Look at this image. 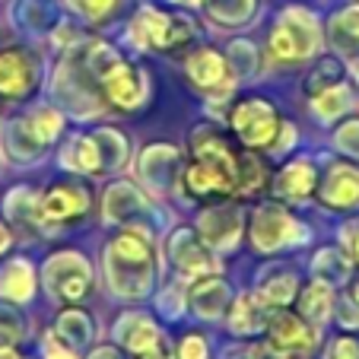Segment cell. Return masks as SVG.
<instances>
[{"label": "cell", "instance_id": "6da1fadb", "mask_svg": "<svg viewBox=\"0 0 359 359\" xmlns=\"http://www.w3.org/2000/svg\"><path fill=\"white\" fill-rule=\"evenodd\" d=\"M105 280L121 299H143L156 283V251L147 226H124L105 248Z\"/></svg>", "mask_w": 359, "mask_h": 359}, {"label": "cell", "instance_id": "7a4b0ae2", "mask_svg": "<svg viewBox=\"0 0 359 359\" xmlns=\"http://www.w3.org/2000/svg\"><path fill=\"white\" fill-rule=\"evenodd\" d=\"M321 45H325L321 20L305 7H286L267 35V55L280 64L309 61L321 51Z\"/></svg>", "mask_w": 359, "mask_h": 359}, {"label": "cell", "instance_id": "3957f363", "mask_svg": "<svg viewBox=\"0 0 359 359\" xmlns=\"http://www.w3.org/2000/svg\"><path fill=\"white\" fill-rule=\"evenodd\" d=\"M248 238L255 251L261 255H277L283 248H296L309 238V226L277 201L258 203L248 217Z\"/></svg>", "mask_w": 359, "mask_h": 359}, {"label": "cell", "instance_id": "277c9868", "mask_svg": "<svg viewBox=\"0 0 359 359\" xmlns=\"http://www.w3.org/2000/svg\"><path fill=\"white\" fill-rule=\"evenodd\" d=\"M280 118L277 105L261 95H248V99L232 102L229 109V134L245 149H271L280 134Z\"/></svg>", "mask_w": 359, "mask_h": 359}, {"label": "cell", "instance_id": "5b68a950", "mask_svg": "<svg viewBox=\"0 0 359 359\" xmlns=\"http://www.w3.org/2000/svg\"><path fill=\"white\" fill-rule=\"evenodd\" d=\"M41 277H45V290L55 299H61V302H80L93 290V267L76 251H57V255H51Z\"/></svg>", "mask_w": 359, "mask_h": 359}, {"label": "cell", "instance_id": "8992f818", "mask_svg": "<svg viewBox=\"0 0 359 359\" xmlns=\"http://www.w3.org/2000/svg\"><path fill=\"white\" fill-rule=\"evenodd\" d=\"M264 334L267 344L283 353L286 359H305L312 356L315 346H318V327L309 325L302 315L290 312V309H273Z\"/></svg>", "mask_w": 359, "mask_h": 359}, {"label": "cell", "instance_id": "52a82bcc", "mask_svg": "<svg viewBox=\"0 0 359 359\" xmlns=\"http://www.w3.org/2000/svg\"><path fill=\"white\" fill-rule=\"evenodd\" d=\"M99 89L102 95L121 111H137L143 102L149 99V80L137 64L124 61L121 55L99 74Z\"/></svg>", "mask_w": 359, "mask_h": 359}, {"label": "cell", "instance_id": "ba28073f", "mask_svg": "<svg viewBox=\"0 0 359 359\" xmlns=\"http://www.w3.org/2000/svg\"><path fill=\"white\" fill-rule=\"evenodd\" d=\"M318 203L334 213L359 210V163L356 159H331L315 191Z\"/></svg>", "mask_w": 359, "mask_h": 359}, {"label": "cell", "instance_id": "9c48e42d", "mask_svg": "<svg viewBox=\"0 0 359 359\" xmlns=\"http://www.w3.org/2000/svg\"><path fill=\"white\" fill-rule=\"evenodd\" d=\"M165 251H169L172 267H175L182 277H188V280L207 277V273H219L217 251L197 236V229H188V226L175 229L169 236V242H165Z\"/></svg>", "mask_w": 359, "mask_h": 359}, {"label": "cell", "instance_id": "30bf717a", "mask_svg": "<svg viewBox=\"0 0 359 359\" xmlns=\"http://www.w3.org/2000/svg\"><path fill=\"white\" fill-rule=\"evenodd\" d=\"M242 232H245V213L238 203L223 201H210L207 210L201 213L197 219V236L203 242L210 245L213 251H232L238 242H242Z\"/></svg>", "mask_w": 359, "mask_h": 359}, {"label": "cell", "instance_id": "8fae6325", "mask_svg": "<svg viewBox=\"0 0 359 359\" xmlns=\"http://www.w3.org/2000/svg\"><path fill=\"white\" fill-rule=\"evenodd\" d=\"M93 207V194L83 182L51 184L45 194H39V219L41 226H64L83 219Z\"/></svg>", "mask_w": 359, "mask_h": 359}, {"label": "cell", "instance_id": "7c38bea8", "mask_svg": "<svg viewBox=\"0 0 359 359\" xmlns=\"http://www.w3.org/2000/svg\"><path fill=\"white\" fill-rule=\"evenodd\" d=\"M188 149H191V159H197V163L217 169L219 175H226L232 184H236L238 147L219 128H213V124H197V128L191 130Z\"/></svg>", "mask_w": 359, "mask_h": 359}, {"label": "cell", "instance_id": "4fadbf2b", "mask_svg": "<svg viewBox=\"0 0 359 359\" xmlns=\"http://www.w3.org/2000/svg\"><path fill=\"white\" fill-rule=\"evenodd\" d=\"M115 340L124 350L137 353V356L149 353V356H156V359H175L165 334L156 327V321L143 312H124L115 325Z\"/></svg>", "mask_w": 359, "mask_h": 359}, {"label": "cell", "instance_id": "5bb4252c", "mask_svg": "<svg viewBox=\"0 0 359 359\" xmlns=\"http://www.w3.org/2000/svg\"><path fill=\"white\" fill-rule=\"evenodd\" d=\"M318 163L309 156H296L290 163H283L277 172L271 175V191L277 201H286V203H302L309 197H315L318 191Z\"/></svg>", "mask_w": 359, "mask_h": 359}, {"label": "cell", "instance_id": "9a60e30c", "mask_svg": "<svg viewBox=\"0 0 359 359\" xmlns=\"http://www.w3.org/2000/svg\"><path fill=\"white\" fill-rule=\"evenodd\" d=\"M184 76L207 95H226L232 89V70L226 64V55L217 48H197L184 61Z\"/></svg>", "mask_w": 359, "mask_h": 359}, {"label": "cell", "instance_id": "2e32d148", "mask_svg": "<svg viewBox=\"0 0 359 359\" xmlns=\"http://www.w3.org/2000/svg\"><path fill=\"white\" fill-rule=\"evenodd\" d=\"M299 290H302V280H299L296 267L283 264V261H273V264L261 267L258 280H255V296L267 305V309H286V305L296 302Z\"/></svg>", "mask_w": 359, "mask_h": 359}, {"label": "cell", "instance_id": "e0dca14e", "mask_svg": "<svg viewBox=\"0 0 359 359\" xmlns=\"http://www.w3.org/2000/svg\"><path fill=\"white\" fill-rule=\"evenodd\" d=\"M184 299H188L191 312L203 321H219L226 312H229L232 302V290L219 273H207V277H197L188 283L184 290Z\"/></svg>", "mask_w": 359, "mask_h": 359}, {"label": "cell", "instance_id": "ac0fdd59", "mask_svg": "<svg viewBox=\"0 0 359 359\" xmlns=\"http://www.w3.org/2000/svg\"><path fill=\"white\" fill-rule=\"evenodd\" d=\"M172 26H175V13L140 7L130 20V45L140 51H172Z\"/></svg>", "mask_w": 359, "mask_h": 359}, {"label": "cell", "instance_id": "d6986e66", "mask_svg": "<svg viewBox=\"0 0 359 359\" xmlns=\"http://www.w3.org/2000/svg\"><path fill=\"white\" fill-rule=\"evenodd\" d=\"M39 83V61L26 48H7L0 51V95L20 99L29 95Z\"/></svg>", "mask_w": 359, "mask_h": 359}, {"label": "cell", "instance_id": "ffe728a7", "mask_svg": "<svg viewBox=\"0 0 359 359\" xmlns=\"http://www.w3.org/2000/svg\"><path fill=\"white\" fill-rule=\"evenodd\" d=\"M182 153L172 143H153L140 153V182L153 191H169L182 178Z\"/></svg>", "mask_w": 359, "mask_h": 359}, {"label": "cell", "instance_id": "44dd1931", "mask_svg": "<svg viewBox=\"0 0 359 359\" xmlns=\"http://www.w3.org/2000/svg\"><path fill=\"white\" fill-rule=\"evenodd\" d=\"M182 188L191 201H201V203L223 201V197L236 194V184H232L229 178L219 175V172L210 169V165L197 163V159H191V163L182 169Z\"/></svg>", "mask_w": 359, "mask_h": 359}, {"label": "cell", "instance_id": "7402d4cb", "mask_svg": "<svg viewBox=\"0 0 359 359\" xmlns=\"http://www.w3.org/2000/svg\"><path fill=\"white\" fill-rule=\"evenodd\" d=\"M271 312L273 309H267L255 292H242V296H232L226 321H229V331L236 337H258V334H264Z\"/></svg>", "mask_w": 359, "mask_h": 359}, {"label": "cell", "instance_id": "603a6c76", "mask_svg": "<svg viewBox=\"0 0 359 359\" xmlns=\"http://www.w3.org/2000/svg\"><path fill=\"white\" fill-rule=\"evenodd\" d=\"M147 213V201L130 182H115L105 191V219L121 226H137V219Z\"/></svg>", "mask_w": 359, "mask_h": 359}, {"label": "cell", "instance_id": "cb8c5ba5", "mask_svg": "<svg viewBox=\"0 0 359 359\" xmlns=\"http://www.w3.org/2000/svg\"><path fill=\"white\" fill-rule=\"evenodd\" d=\"M325 35L340 57H359V4L340 7L327 20Z\"/></svg>", "mask_w": 359, "mask_h": 359}, {"label": "cell", "instance_id": "d4e9b609", "mask_svg": "<svg viewBox=\"0 0 359 359\" xmlns=\"http://www.w3.org/2000/svg\"><path fill=\"white\" fill-rule=\"evenodd\" d=\"M312 277L321 280V283L334 286V290H340V286L350 283L353 277V258L346 255L344 245H325V248L315 251L312 258Z\"/></svg>", "mask_w": 359, "mask_h": 359}, {"label": "cell", "instance_id": "484cf974", "mask_svg": "<svg viewBox=\"0 0 359 359\" xmlns=\"http://www.w3.org/2000/svg\"><path fill=\"white\" fill-rule=\"evenodd\" d=\"M264 188H271V169H267L264 156H258L255 149H238V172H236V194L255 197Z\"/></svg>", "mask_w": 359, "mask_h": 359}, {"label": "cell", "instance_id": "4316f807", "mask_svg": "<svg viewBox=\"0 0 359 359\" xmlns=\"http://www.w3.org/2000/svg\"><path fill=\"white\" fill-rule=\"evenodd\" d=\"M296 299H299V315L315 327H321L334 315V286L321 283V280H312L309 286H302Z\"/></svg>", "mask_w": 359, "mask_h": 359}, {"label": "cell", "instance_id": "83f0119b", "mask_svg": "<svg viewBox=\"0 0 359 359\" xmlns=\"http://www.w3.org/2000/svg\"><path fill=\"white\" fill-rule=\"evenodd\" d=\"M61 163L67 169L80 172V175H102V156H99V147H95V137L93 134L70 137L61 153Z\"/></svg>", "mask_w": 359, "mask_h": 359}, {"label": "cell", "instance_id": "f1b7e54d", "mask_svg": "<svg viewBox=\"0 0 359 359\" xmlns=\"http://www.w3.org/2000/svg\"><path fill=\"white\" fill-rule=\"evenodd\" d=\"M35 290V273L29 267V261L13 258L0 267V296L10 299V302H26L32 299Z\"/></svg>", "mask_w": 359, "mask_h": 359}, {"label": "cell", "instance_id": "f546056e", "mask_svg": "<svg viewBox=\"0 0 359 359\" xmlns=\"http://www.w3.org/2000/svg\"><path fill=\"white\" fill-rule=\"evenodd\" d=\"M203 4V13L213 26H223V29H238L255 16L258 10V0H201Z\"/></svg>", "mask_w": 359, "mask_h": 359}, {"label": "cell", "instance_id": "4dcf8cb0", "mask_svg": "<svg viewBox=\"0 0 359 359\" xmlns=\"http://www.w3.org/2000/svg\"><path fill=\"white\" fill-rule=\"evenodd\" d=\"M350 105H353V93H350L346 83H337V86H331V89H325V93H318V95L309 99L312 115L318 118V121H325V124L334 121V118H340Z\"/></svg>", "mask_w": 359, "mask_h": 359}, {"label": "cell", "instance_id": "1f68e13d", "mask_svg": "<svg viewBox=\"0 0 359 359\" xmlns=\"http://www.w3.org/2000/svg\"><path fill=\"white\" fill-rule=\"evenodd\" d=\"M7 149L13 153V159H20V163H32V159H39V153L45 149V143L35 137L29 118H16L7 130Z\"/></svg>", "mask_w": 359, "mask_h": 359}, {"label": "cell", "instance_id": "d6a6232c", "mask_svg": "<svg viewBox=\"0 0 359 359\" xmlns=\"http://www.w3.org/2000/svg\"><path fill=\"white\" fill-rule=\"evenodd\" d=\"M344 64H340V57H318L315 61V67L305 74V80H302V89H305V95L312 99V95H318V93H325V89H331V86H337V83H344Z\"/></svg>", "mask_w": 359, "mask_h": 359}, {"label": "cell", "instance_id": "836d02e7", "mask_svg": "<svg viewBox=\"0 0 359 359\" xmlns=\"http://www.w3.org/2000/svg\"><path fill=\"white\" fill-rule=\"evenodd\" d=\"M93 137H95V147H99V156H102V175L121 169L128 163V140H124V134H118L115 128H99Z\"/></svg>", "mask_w": 359, "mask_h": 359}, {"label": "cell", "instance_id": "e575fe53", "mask_svg": "<svg viewBox=\"0 0 359 359\" xmlns=\"http://www.w3.org/2000/svg\"><path fill=\"white\" fill-rule=\"evenodd\" d=\"M55 331L64 344H70L74 350H83L93 340V318L86 312H80V309H67V312H61Z\"/></svg>", "mask_w": 359, "mask_h": 359}, {"label": "cell", "instance_id": "d590c367", "mask_svg": "<svg viewBox=\"0 0 359 359\" xmlns=\"http://www.w3.org/2000/svg\"><path fill=\"white\" fill-rule=\"evenodd\" d=\"M7 213L13 217L16 226H22V229H35V226H41L39 219V194L29 188H16L13 194L7 197Z\"/></svg>", "mask_w": 359, "mask_h": 359}, {"label": "cell", "instance_id": "8d00e7d4", "mask_svg": "<svg viewBox=\"0 0 359 359\" xmlns=\"http://www.w3.org/2000/svg\"><path fill=\"white\" fill-rule=\"evenodd\" d=\"M29 124H32L35 137H39L45 147H48V143H55L57 137H61V130H64L61 111L51 109V105H45V109H35L32 115H29Z\"/></svg>", "mask_w": 359, "mask_h": 359}, {"label": "cell", "instance_id": "74e56055", "mask_svg": "<svg viewBox=\"0 0 359 359\" xmlns=\"http://www.w3.org/2000/svg\"><path fill=\"white\" fill-rule=\"evenodd\" d=\"M226 64H229V70H232V76H236V80H245V76L255 74V67H258V51H255V45H251V41L236 39L229 45Z\"/></svg>", "mask_w": 359, "mask_h": 359}, {"label": "cell", "instance_id": "f35d334b", "mask_svg": "<svg viewBox=\"0 0 359 359\" xmlns=\"http://www.w3.org/2000/svg\"><path fill=\"white\" fill-rule=\"evenodd\" d=\"M67 4L80 16H86L89 22H105V20H111L115 13H121L128 0H67Z\"/></svg>", "mask_w": 359, "mask_h": 359}, {"label": "cell", "instance_id": "ab89813d", "mask_svg": "<svg viewBox=\"0 0 359 359\" xmlns=\"http://www.w3.org/2000/svg\"><path fill=\"white\" fill-rule=\"evenodd\" d=\"M22 337H26V318L10 305H0V350L16 346Z\"/></svg>", "mask_w": 359, "mask_h": 359}, {"label": "cell", "instance_id": "60d3db41", "mask_svg": "<svg viewBox=\"0 0 359 359\" xmlns=\"http://www.w3.org/2000/svg\"><path fill=\"white\" fill-rule=\"evenodd\" d=\"M334 147H337L346 159H356L359 163V118H350V121H344L334 130Z\"/></svg>", "mask_w": 359, "mask_h": 359}, {"label": "cell", "instance_id": "b9f144b4", "mask_svg": "<svg viewBox=\"0 0 359 359\" xmlns=\"http://www.w3.org/2000/svg\"><path fill=\"white\" fill-rule=\"evenodd\" d=\"M175 359H210V344H207V337L197 331L184 334L175 350Z\"/></svg>", "mask_w": 359, "mask_h": 359}, {"label": "cell", "instance_id": "7bdbcfd3", "mask_svg": "<svg viewBox=\"0 0 359 359\" xmlns=\"http://www.w3.org/2000/svg\"><path fill=\"white\" fill-rule=\"evenodd\" d=\"M325 359H359V337L356 334H337L327 344Z\"/></svg>", "mask_w": 359, "mask_h": 359}, {"label": "cell", "instance_id": "ee69618b", "mask_svg": "<svg viewBox=\"0 0 359 359\" xmlns=\"http://www.w3.org/2000/svg\"><path fill=\"white\" fill-rule=\"evenodd\" d=\"M334 315H337L344 331H359V305L353 302L346 292L340 299H334Z\"/></svg>", "mask_w": 359, "mask_h": 359}, {"label": "cell", "instance_id": "f6af8a7d", "mask_svg": "<svg viewBox=\"0 0 359 359\" xmlns=\"http://www.w3.org/2000/svg\"><path fill=\"white\" fill-rule=\"evenodd\" d=\"M41 353H45V359H76V350L70 344H64V340L57 337V331L45 334V340H41Z\"/></svg>", "mask_w": 359, "mask_h": 359}, {"label": "cell", "instance_id": "bcb514c9", "mask_svg": "<svg viewBox=\"0 0 359 359\" xmlns=\"http://www.w3.org/2000/svg\"><path fill=\"white\" fill-rule=\"evenodd\" d=\"M159 309H163L165 315H169V318H178V315H182V309H188V299H184V292L182 290H169L165 292L163 299H159Z\"/></svg>", "mask_w": 359, "mask_h": 359}, {"label": "cell", "instance_id": "7dc6e473", "mask_svg": "<svg viewBox=\"0 0 359 359\" xmlns=\"http://www.w3.org/2000/svg\"><path fill=\"white\" fill-rule=\"evenodd\" d=\"M226 359H236V356H226ZM238 359H286L280 350H273L271 344H258V346H248V350L238 353Z\"/></svg>", "mask_w": 359, "mask_h": 359}, {"label": "cell", "instance_id": "c3c4849f", "mask_svg": "<svg viewBox=\"0 0 359 359\" xmlns=\"http://www.w3.org/2000/svg\"><path fill=\"white\" fill-rule=\"evenodd\" d=\"M296 124H290V121H283L280 124V134H277V140H273V147H271V153H283V149H290L292 143H296Z\"/></svg>", "mask_w": 359, "mask_h": 359}, {"label": "cell", "instance_id": "681fc988", "mask_svg": "<svg viewBox=\"0 0 359 359\" xmlns=\"http://www.w3.org/2000/svg\"><path fill=\"white\" fill-rule=\"evenodd\" d=\"M344 248H346V255L359 264V223H350L344 229Z\"/></svg>", "mask_w": 359, "mask_h": 359}, {"label": "cell", "instance_id": "f907efd6", "mask_svg": "<svg viewBox=\"0 0 359 359\" xmlns=\"http://www.w3.org/2000/svg\"><path fill=\"white\" fill-rule=\"evenodd\" d=\"M86 359H124V356H121V350H118V346H95Z\"/></svg>", "mask_w": 359, "mask_h": 359}, {"label": "cell", "instance_id": "816d5d0a", "mask_svg": "<svg viewBox=\"0 0 359 359\" xmlns=\"http://www.w3.org/2000/svg\"><path fill=\"white\" fill-rule=\"evenodd\" d=\"M344 292L359 305V277H350V283H346V290H344Z\"/></svg>", "mask_w": 359, "mask_h": 359}, {"label": "cell", "instance_id": "f5cc1de1", "mask_svg": "<svg viewBox=\"0 0 359 359\" xmlns=\"http://www.w3.org/2000/svg\"><path fill=\"white\" fill-rule=\"evenodd\" d=\"M10 242H13V238H10V229L4 223H0V255H4V251L10 248Z\"/></svg>", "mask_w": 359, "mask_h": 359}, {"label": "cell", "instance_id": "db71d44e", "mask_svg": "<svg viewBox=\"0 0 359 359\" xmlns=\"http://www.w3.org/2000/svg\"><path fill=\"white\" fill-rule=\"evenodd\" d=\"M0 359H22V356L13 350V346H4V350H0Z\"/></svg>", "mask_w": 359, "mask_h": 359}, {"label": "cell", "instance_id": "11a10c76", "mask_svg": "<svg viewBox=\"0 0 359 359\" xmlns=\"http://www.w3.org/2000/svg\"><path fill=\"white\" fill-rule=\"evenodd\" d=\"M169 4H178V7H197L201 0H169Z\"/></svg>", "mask_w": 359, "mask_h": 359}, {"label": "cell", "instance_id": "9f6ffc18", "mask_svg": "<svg viewBox=\"0 0 359 359\" xmlns=\"http://www.w3.org/2000/svg\"><path fill=\"white\" fill-rule=\"evenodd\" d=\"M137 359H156V356H149V353H143V356H137Z\"/></svg>", "mask_w": 359, "mask_h": 359}]
</instances>
